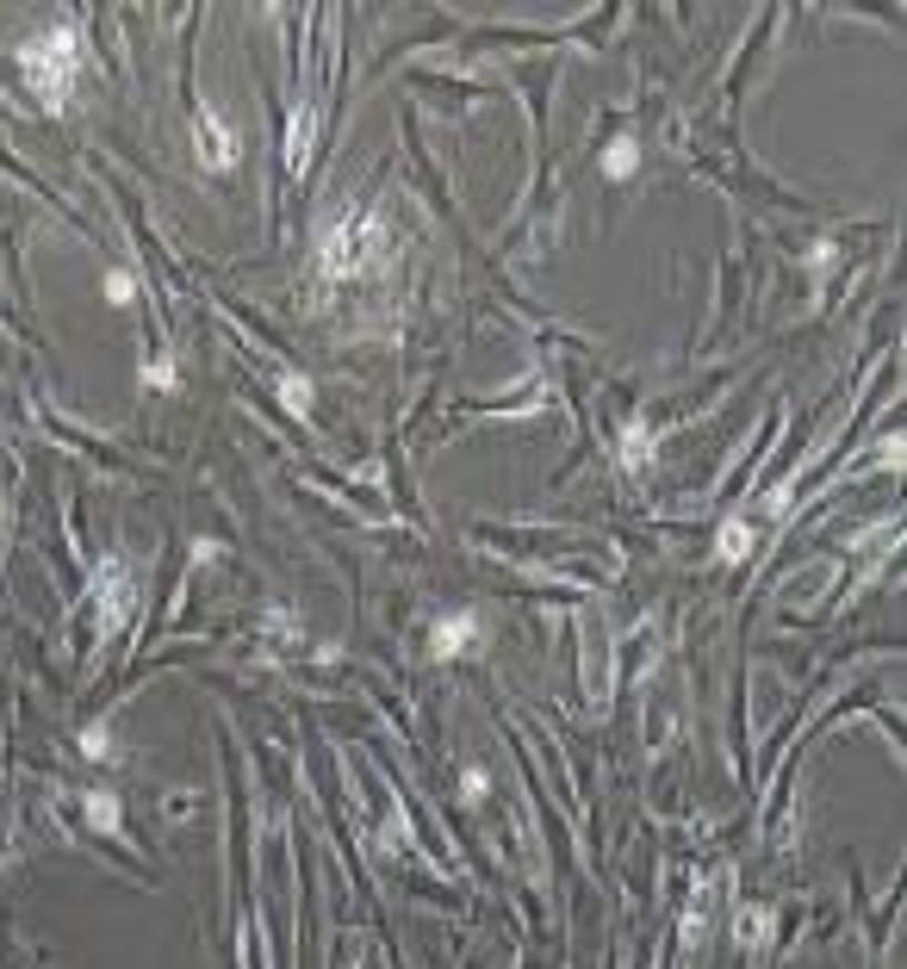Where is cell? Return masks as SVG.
<instances>
[{"mask_svg":"<svg viewBox=\"0 0 907 969\" xmlns=\"http://www.w3.org/2000/svg\"><path fill=\"white\" fill-rule=\"evenodd\" d=\"M13 63H19V75H26V88L38 94V106L69 112V88H75V75H81V32L75 26H38V32L19 38Z\"/></svg>","mask_w":907,"mask_h":969,"instance_id":"1","label":"cell"},{"mask_svg":"<svg viewBox=\"0 0 907 969\" xmlns=\"http://www.w3.org/2000/svg\"><path fill=\"white\" fill-rule=\"evenodd\" d=\"M379 249H386L379 218H336L329 236L317 243V267H324V280H348V274H367V262Z\"/></svg>","mask_w":907,"mask_h":969,"instance_id":"2","label":"cell"},{"mask_svg":"<svg viewBox=\"0 0 907 969\" xmlns=\"http://www.w3.org/2000/svg\"><path fill=\"white\" fill-rule=\"evenodd\" d=\"M193 150H200V162L212 174H231L236 162H243V137H236L231 119H224L218 106H205V100H200V112H193Z\"/></svg>","mask_w":907,"mask_h":969,"instance_id":"3","label":"cell"},{"mask_svg":"<svg viewBox=\"0 0 907 969\" xmlns=\"http://www.w3.org/2000/svg\"><path fill=\"white\" fill-rule=\"evenodd\" d=\"M479 641H486L479 610H448L429 622V659H467V653H479Z\"/></svg>","mask_w":907,"mask_h":969,"instance_id":"4","label":"cell"},{"mask_svg":"<svg viewBox=\"0 0 907 969\" xmlns=\"http://www.w3.org/2000/svg\"><path fill=\"white\" fill-rule=\"evenodd\" d=\"M94 596H100V615H106V628H119V615H125V603H131V579H125V565H119V560L100 565Z\"/></svg>","mask_w":907,"mask_h":969,"instance_id":"5","label":"cell"},{"mask_svg":"<svg viewBox=\"0 0 907 969\" xmlns=\"http://www.w3.org/2000/svg\"><path fill=\"white\" fill-rule=\"evenodd\" d=\"M634 162H641V143H634V131H622V137L603 150V174H610V181H628V174H634Z\"/></svg>","mask_w":907,"mask_h":969,"instance_id":"6","label":"cell"},{"mask_svg":"<svg viewBox=\"0 0 907 969\" xmlns=\"http://www.w3.org/2000/svg\"><path fill=\"white\" fill-rule=\"evenodd\" d=\"M100 298H106L112 312L137 305V280H131V267H106V274H100Z\"/></svg>","mask_w":907,"mask_h":969,"instance_id":"7","label":"cell"},{"mask_svg":"<svg viewBox=\"0 0 907 969\" xmlns=\"http://www.w3.org/2000/svg\"><path fill=\"white\" fill-rule=\"evenodd\" d=\"M88 814H94L100 833H119V796H112V789H100V783H94V789H88Z\"/></svg>","mask_w":907,"mask_h":969,"instance_id":"8","label":"cell"},{"mask_svg":"<svg viewBox=\"0 0 907 969\" xmlns=\"http://www.w3.org/2000/svg\"><path fill=\"white\" fill-rule=\"evenodd\" d=\"M281 398H286V410H298V417H305V410H312V398H317V386L305 374H281Z\"/></svg>","mask_w":907,"mask_h":969,"instance_id":"9","label":"cell"},{"mask_svg":"<svg viewBox=\"0 0 907 969\" xmlns=\"http://www.w3.org/2000/svg\"><path fill=\"white\" fill-rule=\"evenodd\" d=\"M486 796H491V777H486V765H467V771H460V802H467V808H479Z\"/></svg>","mask_w":907,"mask_h":969,"instance_id":"10","label":"cell"},{"mask_svg":"<svg viewBox=\"0 0 907 969\" xmlns=\"http://www.w3.org/2000/svg\"><path fill=\"white\" fill-rule=\"evenodd\" d=\"M174 386H181V374H174L169 355H156L150 367H143V391H174Z\"/></svg>","mask_w":907,"mask_h":969,"instance_id":"11","label":"cell"},{"mask_svg":"<svg viewBox=\"0 0 907 969\" xmlns=\"http://www.w3.org/2000/svg\"><path fill=\"white\" fill-rule=\"evenodd\" d=\"M81 752H88V758H112V727L106 721H88V727H81Z\"/></svg>","mask_w":907,"mask_h":969,"instance_id":"12","label":"cell"},{"mask_svg":"<svg viewBox=\"0 0 907 969\" xmlns=\"http://www.w3.org/2000/svg\"><path fill=\"white\" fill-rule=\"evenodd\" d=\"M740 553H752V529L727 522V529H721V560H740Z\"/></svg>","mask_w":907,"mask_h":969,"instance_id":"13","label":"cell"}]
</instances>
